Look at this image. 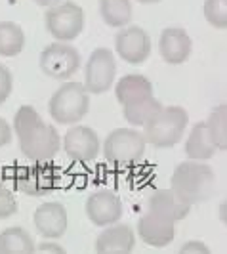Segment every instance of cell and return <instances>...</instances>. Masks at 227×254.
I'll list each match as a JSON object with an SVG mask.
<instances>
[{
  "label": "cell",
  "mask_w": 227,
  "mask_h": 254,
  "mask_svg": "<svg viewBox=\"0 0 227 254\" xmlns=\"http://www.w3.org/2000/svg\"><path fill=\"white\" fill-rule=\"evenodd\" d=\"M12 90H13L12 71L6 65L0 64V105L4 102H8V98L12 96Z\"/></svg>",
  "instance_id": "cell-27"
},
{
  "label": "cell",
  "mask_w": 227,
  "mask_h": 254,
  "mask_svg": "<svg viewBox=\"0 0 227 254\" xmlns=\"http://www.w3.org/2000/svg\"><path fill=\"white\" fill-rule=\"evenodd\" d=\"M114 54L130 65H141L151 56V37L139 25H128L114 37Z\"/></svg>",
  "instance_id": "cell-11"
},
{
  "label": "cell",
  "mask_w": 227,
  "mask_h": 254,
  "mask_svg": "<svg viewBox=\"0 0 227 254\" xmlns=\"http://www.w3.org/2000/svg\"><path fill=\"white\" fill-rule=\"evenodd\" d=\"M13 134L19 151L31 163H50L61 149V136L33 105H21L13 115Z\"/></svg>",
  "instance_id": "cell-1"
},
{
  "label": "cell",
  "mask_w": 227,
  "mask_h": 254,
  "mask_svg": "<svg viewBox=\"0 0 227 254\" xmlns=\"http://www.w3.org/2000/svg\"><path fill=\"white\" fill-rule=\"evenodd\" d=\"M114 96L118 103L124 107L139 100H145V98H151L153 96V84L151 80L145 75H139V73H130V75L120 76L114 84Z\"/></svg>",
  "instance_id": "cell-19"
},
{
  "label": "cell",
  "mask_w": 227,
  "mask_h": 254,
  "mask_svg": "<svg viewBox=\"0 0 227 254\" xmlns=\"http://www.w3.org/2000/svg\"><path fill=\"white\" fill-rule=\"evenodd\" d=\"M116 58L109 48H96L84 65V86L90 94H105L114 86Z\"/></svg>",
  "instance_id": "cell-8"
},
{
  "label": "cell",
  "mask_w": 227,
  "mask_h": 254,
  "mask_svg": "<svg viewBox=\"0 0 227 254\" xmlns=\"http://www.w3.org/2000/svg\"><path fill=\"white\" fill-rule=\"evenodd\" d=\"M206 127L210 130L218 151H227V103H220L210 111Z\"/></svg>",
  "instance_id": "cell-24"
},
{
  "label": "cell",
  "mask_w": 227,
  "mask_h": 254,
  "mask_svg": "<svg viewBox=\"0 0 227 254\" xmlns=\"http://www.w3.org/2000/svg\"><path fill=\"white\" fill-rule=\"evenodd\" d=\"M86 216L98 228H109L122 218V201L111 190H96L86 199Z\"/></svg>",
  "instance_id": "cell-12"
},
{
  "label": "cell",
  "mask_w": 227,
  "mask_h": 254,
  "mask_svg": "<svg viewBox=\"0 0 227 254\" xmlns=\"http://www.w3.org/2000/svg\"><path fill=\"white\" fill-rule=\"evenodd\" d=\"M145 149H147V141H145L143 132L132 127L116 128L113 132H109V136L105 138L103 147H101L107 163L114 166L136 165L143 159Z\"/></svg>",
  "instance_id": "cell-5"
},
{
  "label": "cell",
  "mask_w": 227,
  "mask_h": 254,
  "mask_svg": "<svg viewBox=\"0 0 227 254\" xmlns=\"http://www.w3.org/2000/svg\"><path fill=\"white\" fill-rule=\"evenodd\" d=\"M100 15L105 25L124 29L132 21V0H100Z\"/></svg>",
  "instance_id": "cell-22"
},
{
  "label": "cell",
  "mask_w": 227,
  "mask_h": 254,
  "mask_svg": "<svg viewBox=\"0 0 227 254\" xmlns=\"http://www.w3.org/2000/svg\"><path fill=\"white\" fill-rule=\"evenodd\" d=\"M37 243L21 226H12L0 231V254H33Z\"/></svg>",
  "instance_id": "cell-20"
},
{
  "label": "cell",
  "mask_w": 227,
  "mask_h": 254,
  "mask_svg": "<svg viewBox=\"0 0 227 254\" xmlns=\"http://www.w3.org/2000/svg\"><path fill=\"white\" fill-rule=\"evenodd\" d=\"M136 247V233L128 224H113L103 228L96 237V254H132Z\"/></svg>",
  "instance_id": "cell-16"
},
{
  "label": "cell",
  "mask_w": 227,
  "mask_h": 254,
  "mask_svg": "<svg viewBox=\"0 0 227 254\" xmlns=\"http://www.w3.org/2000/svg\"><path fill=\"white\" fill-rule=\"evenodd\" d=\"M101 147L103 143L98 132L86 125L71 127L61 138V149L75 163H92L94 159H98Z\"/></svg>",
  "instance_id": "cell-10"
},
{
  "label": "cell",
  "mask_w": 227,
  "mask_h": 254,
  "mask_svg": "<svg viewBox=\"0 0 227 254\" xmlns=\"http://www.w3.org/2000/svg\"><path fill=\"white\" fill-rule=\"evenodd\" d=\"M13 138V128L8 125L6 119L0 117V147H6Z\"/></svg>",
  "instance_id": "cell-30"
},
{
  "label": "cell",
  "mask_w": 227,
  "mask_h": 254,
  "mask_svg": "<svg viewBox=\"0 0 227 254\" xmlns=\"http://www.w3.org/2000/svg\"><path fill=\"white\" fill-rule=\"evenodd\" d=\"M33 224L40 237L56 241L61 239L69 228V212L59 201H46L38 204L33 212Z\"/></svg>",
  "instance_id": "cell-13"
},
{
  "label": "cell",
  "mask_w": 227,
  "mask_h": 254,
  "mask_svg": "<svg viewBox=\"0 0 227 254\" xmlns=\"http://www.w3.org/2000/svg\"><path fill=\"white\" fill-rule=\"evenodd\" d=\"M17 212V199L6 186L0 188V220L13 216Z\"/></svg>",
  "instance_id": "cell-26"
},
{
  "label": "cell",
  "mask_w": 227,
  "mask_h": 254,
  "mask_svg": "<svg viewBox=\"0 0 227 254\" xmlns=\"http://www.w3.org/2000/svg\"><path fill=\"white\" fill-rule=\"evenodd\" d=\"M141 4H157V2H161V0H138Z\"/></svg>",
  "instance_id": "cell-33"
},
{
  "label": "cell",
  "mask_w": 227,
  "mask_h": 254,
  "mask_svg": "<svg viewBox=\"0 0 227 254\" xmlns=\"http://www.w3.org/2000/svg\"><path fill=\"white\" fill-rule=\"evenodd\" d=\"M183 151L187 155V161H199V163H206L208 159H212L216 155L218 147L210 136L206 121L195 123L191 127V132L187 134V140L183 145Z\"/></svg>",
  "instance_id": "cell-17"
},
{
  "label": "cell",
  "mask_w": 227,
  "mask_h": 254,
  "mask_svg": "<svg viewBox=\"0 0 227 254\" xmlns=\"http://www.w3.org/2000/svg\"><path fill=\"white\" fill-rule=\"evenodd\" d=\"M204 19L214 29H227V0H204Z\"/></svg>",
  "instance_id": "cell-25"
},
{
  "label": "cell",
  "mask_w": 227,
  "mask_h": 254,
  "mask_svg": "<svg viewBox=\"0 0 227 254\" xmlns=\"http://www.w3.org/2000/svg\"><path fill=\"white\" fill-rule=\"evenodd\" d=\"M90 109V92L82 82L67 80L52 94L48 102V113L52 121L65 127L78 125Z\"/></svg>",
  "instance_id": "cell-3"
},
{
  "label": "cell",
  "mask_w": 227,
  "mask_h": 254,
  "mask_svg": "<svg viewBox=\"0 0 227 254\" xmlns=\"http://www.w3.org/2000/svg\"><path fill=\"white\" fill-rule=\"evenodd\" d=\"M33 254H67L63 247L56 241H42L37 245L35 253Z\"/></svg>",
  "instance_id": "cell-29"
},
{
  "label": "cell",
  "mask_w": 227,
  "mask_h": 254,
  "mask_svg": "<svg viewBox=\"0 0 227 254\" xmlns=\"http://www.w3.org/2000/svg\"><path fill=\"white\" fill-rule=\"evenodd\" d=\"M35 4L42 6V8H52V6H57L61 0H33Z\"/></svg>",
  "instance_id": "cell-31"
},
{
  "label": "cell",
  "mask_w": 227,
  "mask_h": 254,
  "mask_svg": "<svg viewBox=\"0 0 227 254\" xmlns=\"http://www.w3.org/2000/svg\"><path fill=\"white\" fill-rule=\"evenodd\" d=\"M59 172L52 163H31L15 174V188L29 197H44L57 188Z\"/></svg>",
  "instance_id": "cell-9"
},
{
  "label": "cell",
  "mask_w": 227,
  "mask_h": 254,
  "mask_svg": "<svg viewBox=\"0 0 227 254\" xmlns=\"http://www.w3.org/2000/svg\"><path fill=\"white\" fill-rule=\"evenodd\" d=\"M220 220H222V224L227 228V201L220 204Z\"/></svg>",
  "instance_id": "cell-32"
},
{
  "label": "cell",
  "mask_w": 227,
  "mask_h": 254,
  "mask_svg": "<svg viewBox=\"0 0 227 254\" xmlns=\"http://www.w3.org/2000/svg\"><path fill=\"white\" fill-rule=\"evenodd\" d=\"M4 186V178H2V174H0V188Z\"/></svg>",
  "instance_id": "cell-34"
},
{
  "label": "cell",
  "mask_w": 227,
  "mask_h": 254,
  "mask_svg": "<svg viewBox=\"0 0 227 254\" xmlns=\"http://www.w3.org/2000/svg\"><path fill=\"white\" fill-rule=\"evenodd\" d=\"M40 71L56 80H69L80 71V52L71 42H52L40 54Z\"/></svg>",
  "instance_id": "cell-7"
},
{
  "label": "cell",
  "mask_w": 227,
  "mask_h": 254,
  "mask_svg": "<svg viewBox=\"0 0 227 254\" xmlns=\"http://www.w3.org/2000/svg\"><path fill=\"white\" fill-rule=\"evenodd\" d=\"M161 109H163L161 102L155 96H151V98H145V100L124 105L122 115H124V121L132 128H145L159 115Z\"/></svg>",
  "instance_id": "cell-21"
},
{
  "label": "cell",
  "mask_w": 227,
  "mask_h": 254,
  "mask_svg": "<svg viewBox=\"0 0 227 254\" xmlns=\"http://www.w3.org/2000/svg\"><path fill=\"white\" fill-rule=\"evenodd\" d=\"M193 40L183 27H166L159 38V54L166 64L181 65L191 58Z\"/></svg>",
  "instance_id": "cell-15"
},
{
  "label": "cell",
  "mask_w": 227,
  "mask_h": 254,
  "mask_svg": "<svg viewBox=\"0 0 227 254\" xmlns=\"http://www.w3.org/2000/svg\"><path fill=\"white\" fill-rule=\"evenodd\" d=\"M177 254H212V251H210V247L204 241L191 239V241L181 245V249L177 251Z\"/></svg>",
  "instance_id": "cell-28"
},
{
  "label": "cell",
  "mask_w": 227,
  "mask_h": 254,
  "mask_svg": "<svg viewBox=\"0 0 227 254\" xmlns=\"http://www.w3.org/2000/svg\"><path fill=\"white\" fill-rule=\"evenodd\" d=\"M44 23L56 42H71L84 31L86 15L82 6H78L73 0H67L46 10Z\"/></svg>",
  "instance_id": "cell-6"
},
{
  "label": "cell",
  "mask_w": 227,
  "mask_h": 254,
  "mask_svg": "<svg viewBox=\"0 0 227 254\" xmlns=\"http://www.w3.org/2000/svg\"><path fill=\"white\" fill-rule=\"evenodd\" d=\"M147 210H151L155 214H161L168 220H174L177 224L179 220H183L189 214L191 206L187 203H183L170 188H166V190L153 191L149 201H147Z\"/></svg>",
  "instance_id": "cell-18"
},
{
  "label": "cell",
  "mask_w": 227,
  "mask_h": 254,
  "mask_svg": "<svg viewBox=\"0 0 227 254\" xmlns=\"http://www.w3.org/2000/svg\"><path fill=\"white\" fill-rule=\"evenodd\" d=\"M214 170L199 161L179 163L170 176V190L189 206L206 201L214 193Z\"/></svg>",
  "instance_id": "cell-2"
},
{
  "label": "cell",
  "mask_w": 227,
  "mask_h": 254,
  "mask_svg": "<svg viewBox=\"0 0 227 254\" xmlns=\"http://www.w3.org/2000/svg\"><path fill=\"white\" fill-rule=\"evenodd\" d=\"M138 237L153 249H164L176 239V222L147 210L138 220Z\"/></svg>",
  "instance_id": "cell-14"
},
{
  "label": "cell",
  "mask_w": 227,
  "mask_h": 254,
  "mask_svg": "<svg viewBox=\"0 0 227 254\" xmlns=\"http://www.w3.org/2000/svg\"><path fill=\"white\" fill-rule=\"evenodd\" d=\"M189 127V113L179 105H166L159 111L147 127L143 128V136L147 145L157 149H170L183 138Z\"/></svg>",
  "instance_id": "cell-4"
},
{
  "label": "cell",
  "mask_w": 227,
  "mask_h": 254,
  "mask_svg": "<svg viewBox=\"0 0 227 254\" xmlns=\"http://www.w3.org/2000/svg\"><path fill=\"white\" fill-rule=\"evenodd\" d=\"M25 48V31L15 21H0V56L15 58Z\"/></svg>",
  "instance_id": "cell-23"
}]
</instances>
